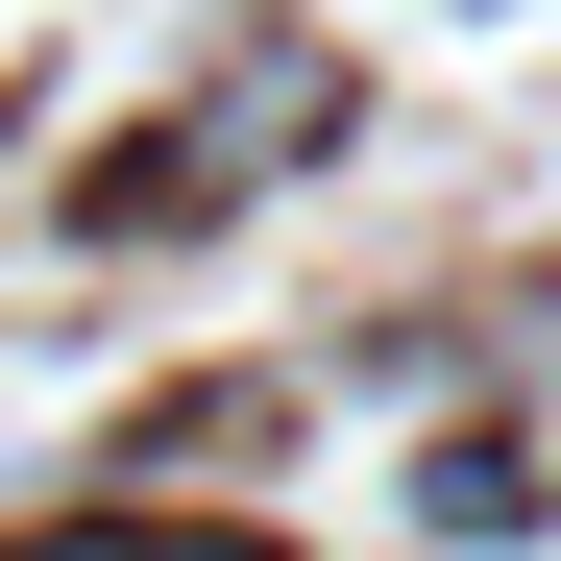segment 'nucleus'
Masks as SVG:
<instances>
[{"mask_svg": "<svg viewBox=\"0 0 561 561\" xmlns=\"http://www.w3.org/2000/svg\"><path fill=\"white\" fill-rule=\"evenodd\" d=\"M25 561H123V537H25Z\"/></svg>", "mask_w": 561, "mask_h": 561, "instance_id": "f257e3e1", "label": "nucleus"}]
</instances>
